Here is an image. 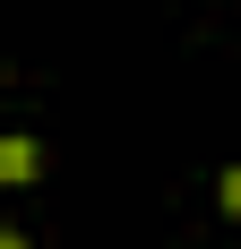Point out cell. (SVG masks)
Instances as JSON below:
<instances>
[{"label":"cell","instance_id":"cell-2","mask_svg":"<svg viewBox=\"0 0 241 249\" xmlns=\"http://www.w3.org/2000/svg\"><path fill=\"white\" fill-rule=\"evenodd\" d=\"M216 206H224V215L241 224V163H224V180H216Z\"/></svg>","mask_w":241,"mask_h":249},{"label":"cell","instance_id":"cell-1","mask_svg":"<svg viewBox=\"0 0 241 249\" xmlns=\"http://www.w3.org/2000/svg\"><path fill=\"white\" fill-rule=\"evenodd\" d=\"M26 180H43V146L26 129H9L0 138V189H26Z\"/></svg>","mask_w":241,"mask_h":249},{"label":"cell","instance_id":"cell-3","mask_svg":"<svg viewBox=\"0 0 241 249\" xmlns=\"http://www.w3.org/2000/svg\"><path fill=\"white\" fill-rule=\"evenodd\" d=\"M0 249H35V241H26V232H9V224H0Z\"/></svg>","mask_w":241,"mask_h":249}]
</instances>
